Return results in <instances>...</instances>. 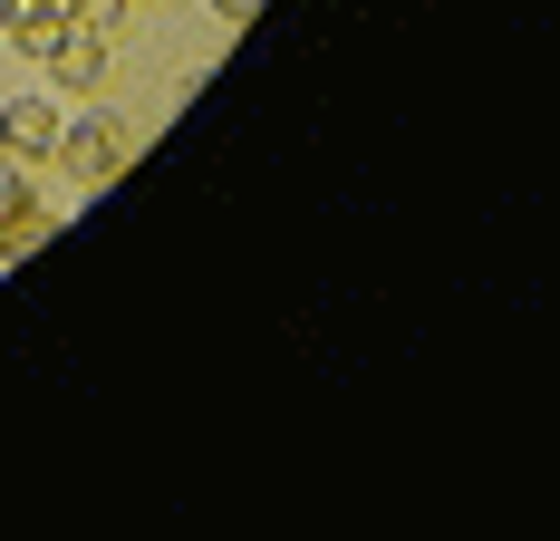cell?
Listing matches in <instances>:
<instances>
[{
  "label": "cell",
  "mask_w": 560,
  "mask_h": 541,
  "mask_svg": "<svg viewBox=\"0 0 560 541\" xmlns=\"http://www.w3.org/2000/svg\"><path fill=\"white\" fill-rule=\"evenodd\" d=\"M145 156V136H136V116H116V107H97V116H78L68 136H58V164H68V184H116L126 164Z\"/></svg>",
  "instance_id": "1"
},
{
  "label": "cell",
  "mask_w": 560,
  "mask_h": 541,
  "mask_svg": "<svg viewBox=\"0 0 560 541\" xmlns=\"http://www.w3.org/2000/svg\"><path fill=\"white\" fill-rule=\"evenodd\" d=\"M252 10H261V0H213V20H223V30H242Z\"/></svg>",
  "instance_id": "8"
},
{
  "label": "cell",
  "mask_w": 560,
  "mask_h": 541,
  "mask_svg": "<svg viewBox=\"0 0 560 541\" xmlns=\"http://www.w3.org/2000/svg\"><path fill=\"white\" fill-rule=\"evenodd\" d=\"M39 78H58L68 97L107 88V39H88V30H58V39H49V58H39Z\"/></svg>",
  "instance_id": "3"
},
{
  "label": "cell",
  "mask_w": 560,
  "mask_h": 541,
  "mask_svg": "<svg viewBox=\"0 0 560 541\" xmlns=\"http://www.w3.org/2000/svg\"><path fill=\"white\" fill-rule=\"evenodd\" d=\"M10 10H20V0H0V30H10Z\"/></svg>",
  "instance_id": "9"
},
{
  "label": "cell",
  "mask_w": 560,
  "mask_h": 541,
  "mask_svg": "<svg viewBox=\"0 0 560 541\" xmlns=\"http://www.w3.org/2000/svg\"><path fill=\"white\" fill-rule=\"evenodd\" d=\"M58 232V214L49 204H39V194H30V204H20V214L0 222V262H30V252H39V242H49Z\"/></svg>",
  "instance_id": "5"
},
{
  "label": "cell",
  "mask_w": 560,
  "mask_h": 541,
  "mask_svg": "<svg viewBox=\"0 0 560 541\" xmlns=\"http://www.w3.org/2000/svg\"><path fill=\"white\" fill-rule=\"evenodd\" d=\"M20 204H30V164H0V222L20 214Z\"/></svg>",
  "instance_id": "7"
},
{
  "label": "cell",
  "mask_w": 560,
  "mask_h": 541,
  "mask_svg": "<svg viewBox=\"0 0 560 541\" xmlns=\"http://www.w3.org/2000/svg\"><path fill=\"white\" fill-rule=\"evenodd\" d=\"M126 20H136V0H68V30H88V39H126Z\"/></svg>",
  "instance_id": "6"
},
{
  "label": "cell",
  "mask_w": 560,
  "mask_h": 541,
  "mask_svg": "<svg viewBox=\"0 0 560 541\" xmlns=\"http://www.w3.org/2000/svg\"><path fill=\"white\" fill-rule=\"evenodd\" d=\"M58 30H68V0H20L0 39H20V49H30V58H49V39H58Z\"/></svg>",
  "instance_id": "4"
},
{
  "label": "cell",
  "mask_w": 560,
  "mask_h": 541,
  "mask_svg": "<svg viewBox=\"0 0 560 541\" xmlns=\"http://www.w3.org/2000/svg\"><path fill=\"white\" fill-rule=\"evenodd\" d=\"M0 156L10 164H49L58 156V107L49 97H10L0 107Z\"/></svg>",
  "instance_id": "2"
}]
</instances>
